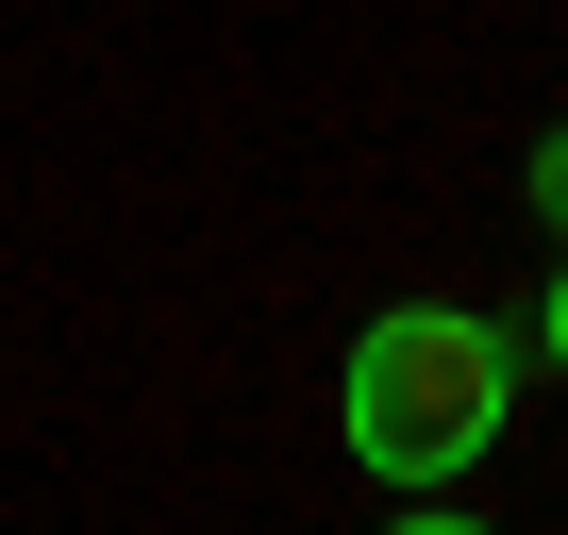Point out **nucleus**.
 <instances>
[{"mask_svg":"<svg viewBox=\"0 0 568 535\" xmlns=\"http://www.w3.org/2000/svg\"><path fill=\"white\" fill-rule=\"evenodd\" d=\"M501 402H518V369H501V335L452 319V302H402V319L352 335V452H368L385 485H452V468L501 435Z\"/></svg>","mask_w":568,"mask_h":535,"instance_id":"obj_1","label":"nucleus"},{"mask_svg":"<svg viewBox=\"0 0 568 535\" xmlns=\"http://www.w3.org/2000/svg\"><path fill=\"white\" fill-rule=\"evenodd\" d=\"M535 201H551V218H568V134H551V151H535Z\"/></svg>","mask_w":568,"mask_h":535,"instance_id":"obj_2","label":"nucleus"},{"mask_svg":"<svg viewBox=\"0 0 568 535\" xmlns=\"http://www.w3.org/2000/svg\"><path fill=\"white\" fill-rule=\"evenodd\" d=\"M551 369H568V285H551Z\"/></svg>","mask_w":568,"mask_h":535,"instance_id":"obj_3","label":"nucleus"},{"mask_svg":"<svg viewBox=\"0 0 568 535\" xmlns=\"http://www.w3.org/2000/svg\"><path fill=\"white\" fill-rule=\"evenodd\" d=\"M402 535H468V518H402Z\"/></svg>","mask_w":568,"mask_h":535,"instance_id":"obj_4","label":"nucleus"}]
</instances>
